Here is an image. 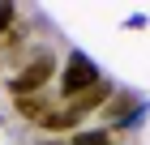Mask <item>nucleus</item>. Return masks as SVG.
I'll list each match as a JSON object with an SVG mask.
<instances>
[{"label": "nucleus", "mask_w": 150, "mask_h": 145, "mask_svg": "<svg viewBox=\"0 0 150 145\" xmlns=\"http://www.w3.org/2000/svg\"><path fill=\"white\" fill-rule=\"evenodd\" d=\"M81 120H86L81 111H73L69 102H60V107H52V111H47V120L39 124V128H43V132H56V137H64V132L73 137V132L81 128Z\"/></svg>", "instance_id": "obj_3"}, {"label": "nucleus", "mask_w": 150, "mask_h": 145, "mask_svg": "<svg viewBox=\"0 0 150 145\" xmlns=\"http://www.w3.org/2000/svg\"><path fill=\"white\" fill-rule=\"evenodd\" d=\"M133 115H137V94H129V90H116L112 94V102L103 107V120L107 124H133Z\"/></svg>", "instance_id": "obj_4"}, {"label": "nucleus", "mask_w": 150, "mask_h": 145, "mask_svg": "<svg viewBox=\"0 0 150 145\" xmlns=\"http://www.w3.org/2000/svg\"><path fill=\"white\" fill-rule=\"evenodd\" d=\"M60 60H56V51L52 47H39L35 56H26L22 60V73H13V77H4V85H9V94L13 98H26V94H43L47 90V81L52 77H60Z\"/></svg>", "instance_id": "obj_1"}, {"label": "nucleus", "mask_w": 150, "mask_h": 145, "mask_svg": "<svg viewBox=\"0 0 150 145\" xmlns=\"http://www.w3.org/2000/svg\"><path fill=\"white\" fill-rule=\"evenodd\" d=\"M56 102H47V94H26V98H13V111H17V120H26V124H43L47 120V111H52Z\"/></svg>", "instance_id": "obj_5"}, {"label": "nucleus", "mask_w": 150, "mask_h": 145, "mask_svg": "<svg viewBox=\"0 0 150 145\" xmlns=\"http://www.w3.org/2000/svg\"><path fill=\"white\" fill-rule=\"evenodd\" d=\"M103 81V73H99V64H94L86 51H69V60L60 64V102H73L81 98L90 85H99Z\"/></svg>", "instance_id": "obj_2"}, {"label": "nucleus", "mask_w": 150, "mask_h": 145, "mask_svg": "<svg viewBox=\"0 0 150 145\" xmlns=\"http://www.w3.org/2000/svg\"><path fill=\"white\" fill-rule=\"evenodd\" d=\"M9 26H17V4H9V0H0V34L9 30Z\"/></svg>", "instance_id": "obj_6"}, {"label": "nucleus", "mask_w": 150, "mask_h": 145, "mask_svg": "<svg viewBox=\"0 0 150 145\" xmlns=\"http://www.w3.org/2000/svg\"><path fill=\"white\" fill-rule=\"evenodd\" d=\"M0 64H4V60H0Z\"/></svg>", "instance_id": "obj_7"}]
</instances>
